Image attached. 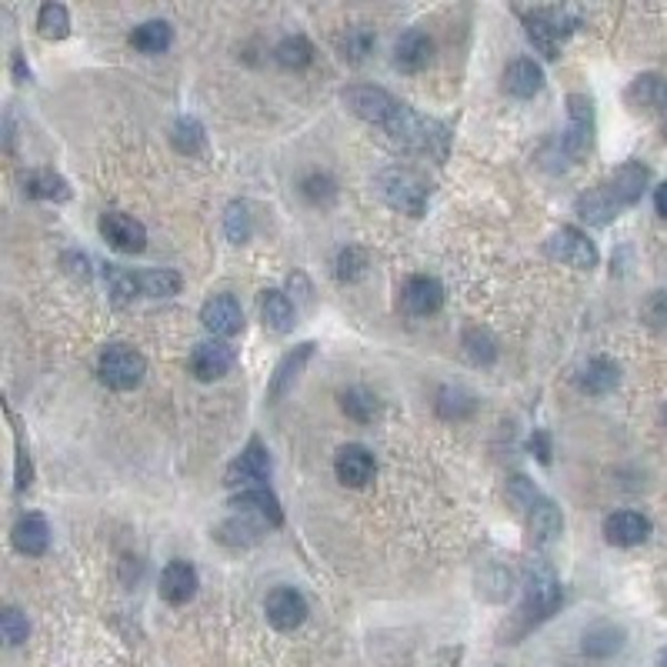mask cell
<instances>
[{"mask_svg": "<svg viewBox=\"0 0 667 667\" xmlns=\"http://www.w3.org/2000/svg\"><path fill=\"white\" fill-rule=\"evenodd\" d=\"M14 77H18L21 84H24V80H31V70L24 67V57H21V54H14Z\"/></svg>", "mask_w": 667, "mask_h": 667, "instance_id": "51", "label": "cell"}, {"mask_svg": "<svg viewBox=\"0 0 667 667\" xmlns=\"http://www.w3.org/2000/svg\"><path fill=\"white\" fill-rule=\"evenodd\" d=\"M524 28H527V37H531V44L547 57V61H554L558 57V51H561V34H558V28H554L540 11H534V14H524Z\"/></svg>", "mask_w": 667, "mask_h": 667, "instance_id": "30", "label": "cell"}, {"mask_svg": "<svg viewBox=\"0 0 667 667\" xmlns=\"http://www.w3.org/2000/svg\"><path fill=\"white\" fill-rule=\"evenodd\" d=\"M304 194H307L310 200H320V197H330V194H334V184H330L327 177H307V181H304Z\"/></svg>", "mask_w": 667, "mask_h": 667, "instance_id": "49", "label": "cell"}, {"mask_svg": "<svg viewBox=\"0 0 667 667\" xmlns=\"http://www.w3.org/2000/svg\"><path fill=\"white\" fill-rule=\"evenodd\" d=\"M507 494H511V501H514L521 511H531V507L540 501V491H537L534 481H527L524 474H517V478L507 481Z\"/></svg>", "mask_w": 667, "mask_h": 667, "instance_id": "45", "label": "cell"}, {"mask_svg": "<svg viewBox=\"0 0 667 667\" xmlns=\"http://www.w3.org/2000/svg\"><path fill=\"white\" fill-rule=\"evenodd\" d=\"M103 277H107L110 294H114L118 300H131V297H138V294H141V291H138V274H134V271H128V267L107 264Z\"/></svg>", "mask_w": 667, "mask_h": 667, "instance_id": "40", "label": "cell"}, {"mask_svg": "<svg viewBox=\"0 0 667 667\" xmlns=\"http://www.w3.org/2000/svg\"><path fill=\"white\" fill-rule=\"evenodd\" d=\"M378 194L401 214H411V217H420L424 207H427V187L417 174L411 171H401V167H391L384 174H378L374 181Z\"/></svg>", "mask_w": 667, "mask_h": 667, "instance_id": "4", "label": "cell"}, {"mask_svg": "<svg viewBox=\"0 0 667 667\" xmlns=\"http://www.w3.org/2000/svg\"><path fill=\"white\" fill-rule=\"evenodd\" d=\"M371 47H374V37H371V31H364V28H351V31L345 34V41H341V51H345V57H348L351 64H361V61L371 54Z\"/></svg>", "mask_w": 667, "mask_h": 667, "instance_id": "42", "label": "cell"}, {"mask_svg": "<svg viewBox=\"0 0 667 667\" xmlns=\"http://www.w3.org/2000/svg\"><path fill=\"white\" fill-rule=\"evenodd\" d=\"M641 314L650 327H667V294H650Z\"/></svg>", "mask_w": 667, "mask_h": 667, "instance_id": "46", "label": "cell"}, {"mask_svg": "<svg viewBox=\"0 0 667 667\" xmlns=\"http://www.w3.org/2000/svg\"><path fill=\"white\" fill-rule=\"evenodd\" d=\"M100 234L103 241L121 251V254H141L147 248V231L141 220H134L131 214H121V210H107L100 217Z\"/></svg>", "mask_w": 667, "mask_h": 667, "instance_id": "9", "label": "cell"}, {"mask_svg": "<svg viewBox=\"0 0 667 667\" xmlns=\"http://www.w3.org/2000/svg\"><path fill=\"white\" fill-rule=\"evenodd\" d=\"M654 667H667V647H664V650L657 654V664H654Z\"/></svg>", "mask_w": 667, "mask_h": 667, "instance_id": "52", "label": "cell"}, {"mask_svg": "<svg viewBox=\"0 0 667 667\" xmlns=\"http://www.w3.org/2000/svg\"><path fill=\"white\" fill-rule=\"evenodd\" d=\"M364 271H368V254L361 248L341 251V258H338V277L341 281H358V277H364Z\"/></svg>", "mask_w": 667, "mask_h": 667, "instance_id": "44", "label": "cell"}, {"mask_svg": "<svg viewBox=\"0 0 667 667\" xmlns=\"http://www.w3.org/2000/svg\"><path fill=\"white\" fill-rule=\"evenodd\" d=\"M621 647H624V627L608 624V621L588 627L584 637H581V650H584L588 657H614Z\"/></svg>", "mask_w": 667, "mask_h": 667, "instance_id": "28", "label": "cell"}, {"mask_svg": "<svg viewBox=\"0 0 667 667\" xmlns=\"http://www.w3.org/2000/svg\"><path fill=\"white\" fill-rule=\"evenodd\" d=\"M434 57V44L424 31H407L401 34V41L394 44V64L404 70V74H417L430 64Z\"/></svg>", "mask_w": 667, "mask_h": 667, "instance_id": "20", "label": "cell"}, {"mask_svg": "<svg viewBox=\"0 0 667 667\" xmlns=\"http://www.w3.org/2000/svg\"><path fill=\"white\" fill-rule=\"evenodd\" d=\"M540 87H544V70H540V64H534V61H527V57L507 64V70H504V90H507L511 97L527 100V97L540 94Z\"/></svg>", "mask_w": 667, "mask_h": 667, "instance_id": "22", "label": "cell"}, {"mask_svg": "<svg viewBox=\"0 0 667 667\" xmlns=\"http://www.w3.org/2000/svg\"><path fill=\"white\" fill-rule=\"evenodd\" d=\"M24 194L28 197H37V200H67L70 197V187L61 174L54 171H31L24 177Z\"/></svg>", "mask_w": 667, "mask_h": 667, "instance_id": "32", "label": "cell"}, {"mask_svg": "<svg viewBox=\"0 0 667 667\" xmlns=\"http://www.w3.org/2000/svg\"><path fill=\"white\" fill-rule=\"evenodd\" d=\"M37 31L44 41H64L70 34V14L64 4H44L37 14Z\"/></svg>", "mask_w": 667, "mask_h": 667, "instance_id": "37", "label": "cell"}, {"mask_svg": "<svg viewBox=\"0 0 667 667\" xmlns=\"http://www.w3.org/2000/svg\"><path fill=\"white\" fill-rule=\"evenodd\" d=\"M264 614H267L271 627H277V631L287 634V631H297V627L307 621V601H304V594H300L297 588L281 584V588H274V591L267 594Z\"/></svg>", "mask_w": 667, "mask_h": 667, "instance_id": "10", "label": "cell"}, {"mask_svg": "<svg viewBox=\"0 0 667 667\" xmlns=\"http://www.w3.org/2000/svg\"><path fill=\"white\" fill-rule=\"evenodd\" d=\"M31 478H34V471H31L28 448L18 440V491H28V488H31Z\"/></svg>", "mask_w": 667, "mask_h": 667, "instance_id": "48", "label": "cell"}, {"mask_svg": "<svg viewBox=\"0 0 667 667\" xmlns=\"http://www.w3.org/2000/svg\"><path fill=\"white\" fill-rule=\"evenodd\" d=\"M131 44H134L141 54H164V51L174 44V31H171L167 21H144L141 28H134Z\"/></svg>", "mask_w": 667, "mask_h": 667, "instance_id": "31", "label": "cell"}, {"mask_svg": "<svg viewBox=\"0 0 667 667\" xmlns=\"http://www.w3.org/2000/svg\"><path fill=\"white\" fill-rule=\"evenodd\" d=\"M604 537L614 547H634L650 537V521L637 511H617L604 521Z\"/></svg>", "mask_w": 667, "mask_h": 667, "instance_id": "17", "label": "cell"}, {"mask_svg": "<svg viewBox=\"0 0 667 667\" xmlns=\"http://www.w3.org/2000/svg\"><path fill=\"white\" fill-rule=\"evenodd\" d=\"M527 531L534 537V544H550L554 537H558L565 531V517L558 511V504L540 497L531 511H527Z\"/></svg>", "mask_w": 667, "mask_h": 667, "instance_id": "23", "label": "cell"}, {"mask_svg": "<svg viewBox=\"0 0 667 667\" xmlns=\"http://www.w3.org/2000/svg\"><path fill=\"white\" fill-rule=\"evenodd\" d=\"M341 407H345V414H348V417H354V420H361V424L374 420V417H378V411H381L378 397H374V394H368V391H361V387L345 391V394H341Z\"/></svg>", "mask_w": 667, "mask_h": 667, "instance_id": "39", "label": "cell"}, {"mask_svg": "<svg viewBox=\"0 0 667 667\" xmlns=\"http://www.w3.org/2000/svg\"><path fill=\"white\" fill-rule=\"evenodd\" d=\"M565 604V588L554 578V571L544 561H534L524 575V598L521 608L514 611L511 624L504 627L507 644H517L521 637H527L534 627H540L547 617H554Z\"/></svg>", "mask_w": 667, "mask_h": 667, "instance_id": "1", "label": "cell"}, {"mask_svg": "<svg viewBox=\"0 0 667 667\" xmlns=\"http://www.w3.org/2000/svg\"><path fill=\"white\" fill-rule=\"evenodd\" d=\"M578 214L588 220V225L604 228V225H611V220L621 214V207H617V200L611 197L608 184H601V187H594V190H588V194L578 197Z\"/></svg>", "mask_w": 667, "mask_h": 667, "instance_id": "25", "label": "cell"}, {"mask_svg": "<svg viewBox=\"0 0 667 667\" xmlns=\"http://www.w3.org/2000/svg\"><path fill=\"white\" fill-rule=\"evenodd\" d=\"M334 471H338V481L345 488H368L378 464H374V455L368 448H361V444H348V448H341L338 458H334Z\"/></svg>", "mask_w": 667, "mask_h": 667, "instance_id": "13", "label": "cell"}, {"mask_svg": "<svg viewBox=\"0 0 667 667\" xmlns=\"http://www.w3.org/2000/svg\"><path fill=\"white\" fill-rule=\"evenodd\" d=\"M617 381H621V371H617V364L608 361V358H591V361L584 364V371L578 374V387H581L584 394H608V391L617 387Z\"/></svg>", "mask_w": 667, "mask_h": 667, "instance_id": "27", "label": "cell"}, {"mask_svg": "<svg viewBox=\"0 0 667 667\" xmlns=\"http://www.w3.org/2000/svg\"><path fill=\"white\" fill-rule=\"evenodd\" d=\"M647 181H650V171H647L644 164L631 161V164H624V167L611 177L608 190H611V197L617 200V207L624 210V207H634V204L644 197Z\"/></svg>", "mask_w": 667, "mask_h": 667, "instance_id": "19", "label": "cell"}, {"mask_svg": "<svg viewBox=\"0 0 667 667\" xmlns=\"http://www.w3.org/2000/svg\"><path fill=\"white\" fill-rule=\"evenodd\" d=\"M464 354H468V361L471 364H478V368H488V364H494L497 361V341L491 338V334L484 330V327H471V330H464Z\"/></svg>", "mask_w": 667, "mask_h": 667, "instance_id": "34", "label": "cell"}, {"mask_svg": "<svg viewBox=\"0 0 667 667\" xmlns=\"http://www.w3.org/2000/svg\"><path fill=\"white\" fill-rule=\"evenodd\" d=\"M274 57H277L281 67H287V70H300V67H307V64L314 61V47H310L307 37L294 34V37H284V41L274 47Z\"/></svg>", "mask_w": 667, "mask_h": 667, "instance_id": "35", "label": "cell"}, {"mask_svg": "<svg viewBox=\"0 0 667 667\" xmlns=\"http://www.w3.org/2000/svg\"><path fill=\"white\" fill-rule=\"evenodd\" d=\"M345 103H348L351 114H358L361 121L378 124V128H387V124L394 121V114L401 110V100H397V97H391V94L381 90V87H364V84L348 87V90H345Z\"/></svg>", "mask_w": 667, "mask_h": 667, "instance_id": "5", "label": "cell"}, {"mask_svg": "<svg viewBox=\"0 0 667 667\" xmlns=\"http://www.w3.org/2000/svg\"><path fill=\"white\" fill-rule=\"evenodd\" d=\"M391 134L394 144H401L404 151H417V154H430L437 161L448 157V128L420 118L417 110H411L407 103H401V110L394 114V121L384 128Z\"/></svg>", "mask_w": 667, "mask_h": 667, "instance_id": "2", "label": "cell"}, {"mask_svg": "<svg viewBox=\"0 0 667 667\" xmlns=\"http://www.w3.org/2000/svg\"><path fill=\"white\" fill-rule=\"evenodd\" d=\"M261 531H264L261 521H254V517H248V514H234V517H228L225 524H217L214 537H217L220 544H228V547H251V544L261 540Z\"/></svg>", "mask_w": 667, "mask_h": 667, "instance_id": "26", "label": "cell"}, {"mask_svg": "<svg viewBox=\"0 0 667 667\" xmlns=\"http://www.w3.org/2000/svg\"><path fill=\"white\" fill-rule=\"evenodd\" d=\"M527 448L540 464H550V434L547 430H534L531 440H527Z\"/></svg>", "mask_w": 667, "mask_h": 667, "instance_id": "47", "label": "cell"}, {"mask_svg": "<svg viewBox=\"0 0 667 667\" xmlns=\"http://www.w3.org/2000/svg\"><path fill=\"white\" fill-rule=\"evenodd\" d=\"M0 634H4V641H8L11 647H18V644L28 641L31 624H28V617H24L18 608H4V614H0Z\"/></svg>", "mask_w": 667, "mask_h": 667, "instance_id": "41", "label": "cell"}, {"mask_svg": "<svg viewBox=\"0 0 667 667\" xmlns=\"http://www.w3.org/2000/svg\"><path fill=\"white\" fill-rule=\"evenodd\" d=\"M234 368V348L225 341H204L190 354V371L197 381H217Z\"/></svg>", "mask_w": 667, "mask_h": 667, "instance_id": "14", "label": "cell"}, {"mask_svg": "<svg viewBox=\"0 0 667 667\" xmlns=\"http://www.w3.org/2000/svg\"><path fill=\"white\" fill-rule=\"evenodd\" d=\"M261 317L274 334H287L294 327V304L284 291H264L261 294Z\"/></svg>", "mask_w": 667, "mask_h": 667, "instance_id": "29", "label": "cell"}, {"mask_svg": "<svg viewBox=\"0 0 667 667\" xmlns=\"http://www.w3.org/2000/svg\"><path fill=\"white\" fill-rule=\"evenodd\" d=\"M225 228H228V238H231L234 244H241V241L251 238V214H248V204H231V207H228Z\"/></svg>", "mask_w": 667, "mask_h": 667, "instance_id": "43", "label": "cell"}, {"mask_svg": "<svg viewBox=\"0 0 667 667\" xmlns=\"http://www.w3.org/2000/svg\"><path fill=\"white\" fill-rule=\"evenodd\" d=\"M11 540L21 554H28V558H41V554L47 550L51 544V527L41 514H24L14 531H11Z\"/></svg>", "mask_w": 667, "mask_h": 667, "instance_id": "21", "label": "cell"}, {"mask_svg": "<svg viewBox=\"0 0 667 667\" xmlns=\"http://www.w3.org/2000/svg\"><path fill=\"white\" fill-rule=\"evenodd\" d=\"M654 207H657V214L667 220V184L657 187V194H654Z\"/></svg>", "mask_w": 667, "mask_h": 667, "instance_id": "50", "label": "cell"}, {"mask_svg": "<svg viewBox=\"0 0 667 667\" xmlns=\"http://www.w3.org/2000/svg\"><path fill=\"white\" fill-rule=\"evenodd\" d=\"M231 507L238 514H248L254 521H261L264 527H281L284 524V511H281V501L267 491V488H251V491H241Z\"/></svg>", "mask_w": 667, "mask_h": 667, "instance_id": "16", "label": "cell"}, {"mask_svg": "<svg viewBox=\"0 0 667 667\" xmlns=\"http://www.w3.org/2000/svg\"><path fill=\"white\" fill-rule=\"evenodd\" d=\"M200 324L217 334V338H238L244 330V310L238 304V297L231 294H214L204 307H200Z\"/></svg>", "mask_w": 667, "mask_h": 667, "instance_id": "11", "label": "cell"}, {"mask_svg": "<svg viewBox=\"0 0 667 667\" xmlns=\"http://www.w3.org/2000/svg\"><path fill=\"white\" fill-rule=\"evenodd\" d=\"M97 374L110 391H134L147 374V361L128 345H110L97 361Z\"/></svg>", "mask_w": 667, "mask_h": 667, "instance_id": "3", "label": "cell"}, {"mask_svg": "<svg viewBox=\"0 0 667 667\" xmlns=\"http://www.w3.org/2000/svg\"><path fill=\"white\" fill-rule=\"evenodd\" d=\"M271 478V455L261 444V437H251V444L241 451V458L231 461L228 474H225V484L228 488H264V481Z\"/></svg>", "mask_w": 667, "mask_h": 667, "instance_id": "8", "label": "cell"}, {"mask_svg": "<svg viewBox=\"0 0 667 667\" xmlns=\"http://www.w3.org/2000/svg\"><path fill=\"white\" fill-rule=\"evenodd\" d=\"M664 138H667V110H664Z\"/></svg>", "mask_w": 667, "mask_h": 667, "instance_id": "53", "label": "cell"}, {"mask_svg": "<svg viewBox=\"0 0 667 667\" xmlns=\"http://www.w3.org/2000/svg\"><path fill=\"white\" fill-rule=\"evenodd\" d=\"M544 251H547V258L561 261V264H568V267H578V271L598 267V248H594V244L588 241V234L578 231V228L554 231L550 241L544 244Z\"/></svg>", "mask_w": 667, "mask_h": 667, "instance_id": "7", "label": "cell"}, {"mask_svg": "<svg viewBox=\"0 0 667 667\" xmlns=\"http://www.w3.org/2000/svg\"><path fill=\"white\" fill-rule=\"evenodd\" d=\"M594 138V103L584 94H571L568 97V131L561 138V151L568 157H584Z\"/></svg>", "mask_w": 667, "mask_h": 667, "instance_id": "6", "label": "cell"}, {"mask_svg": "<svg viewBox=\"0 0 667 667\" xmlns=\"http://www.w3.org/2000/svg\"><path fill=\"white\" fill-rule=\"evenodd\" d=\"M197 571H194V565H187V561H171L167 568H164V575H161V598L167 601V604H174V608H181V604H187L194 594H197Z\"/></svg>", "mask_w": 667, "mask_h": 667, "instance_id": "18", "label": "cell"}, {"mask_svg": "<svg viewBox=\"0 0 667 667\" xmlns=\"http://www.w3.org/2000/svg\"><path fill=\"white\" fill-rule=\"evenodd\" d=\"M204 141H207V138H204V128H200L194 118H181V121L171 128V144H174L181 154H187V157H190V154H200V151H204Z\"/></svg>", "mask_w": 667, "mask_h": 667, "instance_id": "38", "label": "cell"}, {"mask_svg": "<svg viewBox=\"0 0 667 667\" xmlns=\"http://www.w3.org/2000/svg\"><path fill=\"white\" fill-rule=\"evenodd\" d=\"M474 411H478V401L464 387H440L437 391V414L444 420H468Z\"/></svg>", "mask_w": 667, "mask_h": 667, "instance_id": "33", "label": "cell"}, {"mask_svg": "<svg viewBox=\"0 0 667 667\" xmlns=\"http://www.w3.org/2000/svg\"><path fill=\"white\" fill-rule=\"evenodd\" d=\"M624 100H627L634 110H667V80L657 77V74H641V77L627 87Z\"/></svg>", "mask_w": 667, "mask_h": 667, "instance_id": "24", "label": "cell"}, {"mask_svg": "<svg viewBox=\"0 0 667 667\" xmlns=\"http://www.w3.org/2000/svg\"><path fill=\"white\" fill-rule=\"evenodd\" d=\"M314 358V345L310 341H304V345H297L294 351H287L281 361H277V368H274V374H271V384H267V401H281L291 387H294V381L300 378V371L307 368V361Z\"/></svg>", "mask_w": 667, "mask_h": 667, "instance_id": "15", "label": "cell"}, {"mask_svg": "<svg viewBox=\"0 0 667 667\" xmlns=\"http://www.w3.org/2000/svg\"><path fill=\"white\" fill-rule=\"evenodd\" d=\"M138 291L144 297H174L181 291V274L177 271H141Z\"/></svg>", "mask_w": 667, "mask_h": 667, "instance_id": "36", "label": "cell"}, {"mask_svg": "<svg viewBox=\"0 0 667 667\" xmlns=\"http://www.w3.org/2000/svg\"><path fill=\"white\" fill-rule=\"evenodd\" d=\"M401 307L414 317H430L444 307V287L440 281L427 277V274H414L404 287H401Z\"/></svg>", "mask_w": 667, "mask_h": 667, "instance_id": "12", "label": "cell"}, {"mask_svg": "<svg viewBox=\"0 0 667 667\" xmlns=\"http://www.w3.org/2000/svg\"><path fill=\"white\" fill-rule=\"evenodd\" d=\"M664 420H667V407H664Z\"/></svg>", "mask_w": 667, "mask_h": 667, "instance_id": "54", "label": "cell"}]
</instances>
